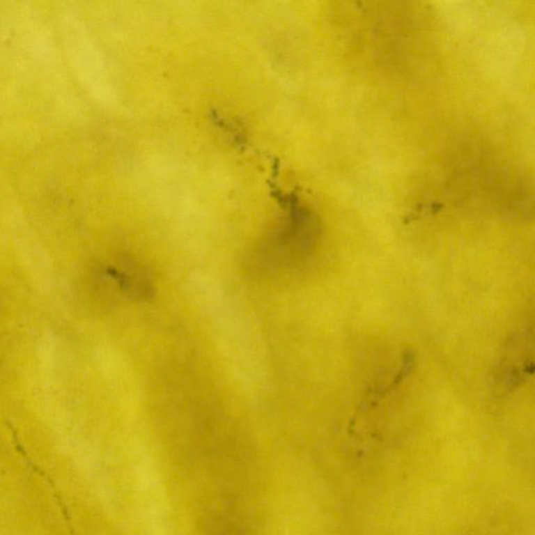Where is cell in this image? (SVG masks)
Listing matches in <instances>:
<instances>
[{
    "mask_svg": "<svg viewBox=\"0 0 535 535\" xmlns=\"http://www.w3.org/2000/svg\"><path fill=\"white\" fill-rule=\"evenodd\" d=\"M110 274L130 296L144 298L150 295V281L142 270L134 265V263L123 261L119 265V268H112Z\"/></svg>",
    "mask_w": 535,
    "mask_h": 535,
    "instance_id": "cell-1",
    "label": "cell"
}]
</instances>
